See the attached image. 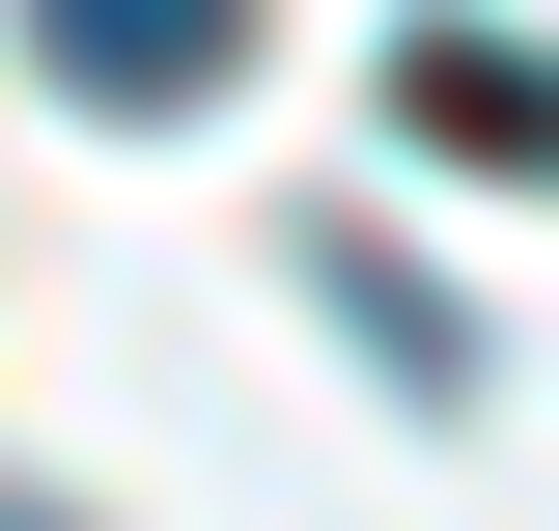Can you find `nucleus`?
Wrapping results in <instances>:
<instances>
[{
	"label": "nucleus",
	"mask_w": 559,
	"mask_h": 531,
	"mask_svg": "<svg viewBox=\"0 0 559 531\" xmlns=\"http://www.w3.org/2000/svg\"><path fill=\"white\" fill-rule=\"evenodd\" d=\"M392 113L448 140V168H503V197H559V57H503V28H419Z\"/></svg>",
	"instance_id": "obj_2"
},
{
	"label": "nucleus",
	"mask_w": 559,
	"mask_h": 531,
	"mask_svg": "<svg viewBox=\"0 0 559 531\" xmlns=\"http://www.w3.org/2000/svg\"><path fill=\"white\" fill-rule=\"evenodd\" d=\"M0 531H28V504H0Z\"/></svg>",
	"instance_id": "obj_3"
},
{
	"label": "nucleus",
	"mask_w": 559,
	"mask_h": 531,
	"mask_svg": "<svg viewBox=\"0 0 559 531\" xmlns=\"http://www.w3.org/2000/svg\"><path fill=\"white\" fill-rule=\"evenodd\" d=\"M28 57H57L84 113H224V84H252V0H28Z\"/></svg>",
	"instance_id": "obj_1"
}]
</instances>
